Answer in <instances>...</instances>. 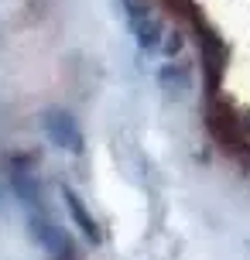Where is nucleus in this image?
I'll use <instances>...</instances> for the list:
<instances>
[{"label": "nucleus", "instance_id": "nucleus-3", "mask_svg": "<svg viewBox=\"0 0 250 260\" xmlns=\"http://www.w3.org/2000/svg\"><path fill=\"white\" fill-rule=\"evenodd\" d=\"M62 199H66V206H69V212H72V219H76V226H79L82 233L89 236L92 243L100 240V233H96V222H92V216L86 212V206H82V199L72 188H62Z\"/></svg>", "mask_w": 250, "mask_h": 260}, {"label": "nucleus", "instance_id": "nucleus-5", "mask_svg": "<svg viewBox=\"0 0 250 260\" xmlns=\"http://www.w3.org/2000/svg\"><path fill=\"white\" fill-rule=\"evenodd\" d=\"M161 86L165 89H185L189 86V76H185L182 69H165L161 72Z\"/></svg>", "mask_w": 250, "mask_h": 260}, {"label": "nucleus", "instance_id": "nucleus-6", "mask_svg": "<svg viewBox=\"0 0 250 260\" xmlns=\"http://www.w3.org/2000/svg\"><path fill=\"white\" fill-rule=\"evenodd\" d=\"M247 127H250V117H247Z\"/></svg>", "mask_w": 250, "mask_h": 260}, {"label": "nucleus", "instance_id": "nucleus-2", "mask_svg": "<svg viewBox=\"0 0 250 260\" xmlns=\"http://www.w3.org/2000/svg\"><path fill=\"white\" fill-rule=\"evenodd\" d=\"M123 11H127V21H131V31L137 35V41L144 48H158V38H161L158 17H151V11L141 0H123Z\"/></svg>", "mask_w": 250, "mask_h": 260}, {"label": "nucleus", "instance_id": "nucleus-1", "mask_svg": "<svg viewBox=\"0 0 250 260\" xmlns=\"http://www.w3.org/2000/svg\"><path fill=\"white\" fill-rule=\"evenodd\" d=\"M41 127H45V134H48V141H52L55 147H62V151H69V154H79L82 151V130L69 113L48 110V113L41 117Z\"/></svg>", "mask_w": 250, "mask_h": 260}, {"label": "nucleus", "instance_id": "nucleus-4", "mask_svg": "<svg viewBox=\"0 0 250 260\" xmlns=\"http://www.w3.org/2000/svg\"><path fill=\"white\" fill-rule=\"evenodd\" d=\"M38 240L52 257H72V243H69V236L62 233L58 226H48V222L38 226Z\"/></svg>", "mask_w": 250, "mask_h": 260}]
</instances>
